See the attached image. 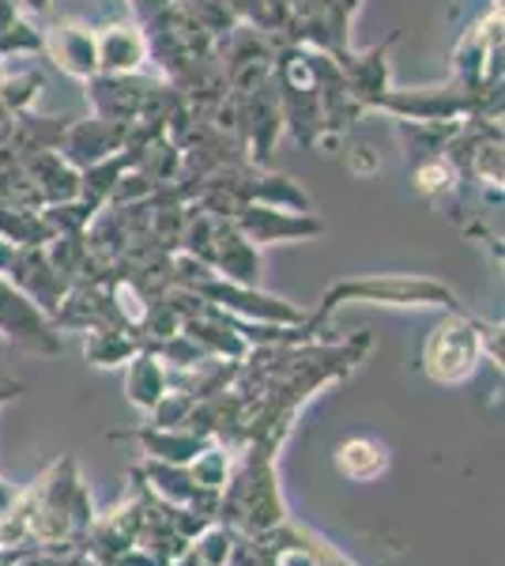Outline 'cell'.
I'll list each match as a JSON object with an SVG mask.
<instances>
[{
    "mask_svg": "<svg viewBox=\"0 0 505 566\" xmlns=\"http://www.w3.org/2000/svg\"><path fill=\"white\" fill-rule=\"evenodd\" d=\"M219 522L242 536H261L287 522L280 476H275V442L253 438L242 446V461L219 491Z\"/></svg>",
    "mask_w": 505,
    "mask_h": 566,
    "instance_id": "obj_1",
    "label": "cell"
},
{
    "mask_svg": "<svg viewBox=\"0 0 505 566\" xmlns=\"http://www.w3.org/2000/svg\"><path fill=\"white\" fill-rule=\"evenodd\" d=\"M344 303H381V306H445L456 310V295L438 280L427 276H358V280H339L328 287L325 303L317 314L306 317V328H317Z\"/></svg>",
    "mask_w": 505,
    "mask_h": 566,
    "instance_id": "obj_2",
    "label": "cell"
},
{
    "mask_svg": "<svg viewBox=\"0 0 505 566\" xmlns=\"http://www.w3.org/2000/svg\"><path fill=\"white\" fill-rule=\"evenodd\" d=\"M483 359V333L480 322L464 317L461 310H449V314L427 333L419 352V367L430 381L438 386H461L475 374Z\"/></svg>",
    "mask_w": 505,
    "mask_h": 566,
    "instance_id": "obj_3",
    "label": "cell"
},
{
    "mask_svg": "<svg viewBox=\"0 0 505 566\" xmlns=\"http://www.w3.org/2000/svg\"><path fill=\"white\" fill-rule=\"evenodd\" d=\"M192 295H200L204 303L219 306L223 314H238L250 317V322H264V325H306V314L298 306L283 303V298L261 295L256 287H242V283L223 280L219 272H208V276L189 283Z\"/></svg>",
    "mask_w": 505,
    "mask_h": 566,
    "instance_id": "obj_4",
    "label": "cell"
},
{
    "mask_svg": "<svg viewBox=\"0 0 505 566\" xmlns=\"http://www.w3.org/2000/svg\"><path fill=\"white\" fill-rule=\"evenodd\" d=\"M0 340L20 344L27 352L57 355L61 352V328L0 272Z\"/></svg>",
    "mask_w": 505,
    "mask_h": 566,
    "instance_id": "obj_5",
    "label": "cell"
},
{
    "mask_svg": "<svg viewBox=\"0 0 505 566\" xmlns=\"http://www.w3.org/2000/svg\"><path fill=\"white\" fill-rule=\"evenodd\" d=\"M4 276L12 280L34 306L45 310L50 317L57 314V306L64 303V295H69V287H72V283L50 264L42 245H15Z\"/></svg>",
    "mask_w": 505,
    "mask_h": 566,
    "instance_id": "obj_6",
    "label": "cell"
},
{
    "mask_svg": "<svg viewBox=\"0 0 505 566\" xmlns=\"http://www.w3.org/2000/svg\"><path fill=\"white\" fill-rule=\"evenodd\" d=\"M234 231L245 242L269 245V242H287V239H309L320 231V219H309L306 212H280V208H242L234 216Z\"/></svg>",
    "mask_w": 505,
    "mask_h": 566,
    "instance_id": "obj_7",
    "label": "cell"
},
{
    "mask_svg": "<svg viewBox=\"0 0 505 566\" xmlns=\"http://www.w3.org/2000/svg\"><path fill=\"white\" fill-rule=\"evenodd\" d=\"M20 170L34 186L42 205H64V200H76L80 193V175L72 170V163L64 159V155L39 148L20 163Z\"/></svg>",
    "mask_w": 505,
    "mask_h": 566,
    "instance_id": "obj_8",
    "label": "cell"
},
{
    "mask_svg": "<svg viewBox=\"0 0 505 566\" xmlns=\"http://www.w3.org/2000/svg\"><path fill=\"white\" fill-rule=\"evenodd\" d=\"M42 50H50V57L57 61L69 76L91 80L98 72V42H95V31L84 23L53 27L50 39H42Z\"/></svg>",
    "mask_w": 505,
    "mask_h": 566,
    "instance_id": "obj_9",
    "label": "cell"
},
{
    "mask_svg": "<svg viewBox=\"0 0 505 566\" xmlns=\"http://www.w3.org/2000/svg\"><path fill=\"white\" fill-rule=\"evenodd\" d=\"M125 129L117 122H106V117H91V122L76 125V129H64V159L80 163V167H95L103 163V155H114L122 148Z\"/></svg>",
    "mask_w": 505,
    "mask_h": 566,
    "instance_id": "obj_10",
    "label": "cell"
},
{
    "mask_svg": "<svg viewBox=\"0 0 505 566\" xmlns=\"http://www.w3.org/2000/svg\"><path fill=\"white\" fill-rule=\"evenodd\" d=\"M211 269H219V276L231 280V283H242V287H256V283H261V258H256L253 242H245L234 227L215 231Z\"/></svg>",
    "mask_w": 505,
    "mask_h": 566,
    "instance_id": "obj_11",
    "label": "cell"
},
{
    "mask_svg": "<svg viewBox=\"0 0 505 566\" xmlns=\"http://www.w3.org/2000/svg\"><path fill=\"white\" fill-rule=\"evenodd\" d=\"M133 438L148 450L151 461L167 464H189L211 446V438L189 431V427H140V431H133Z\"/></svg>",
    "mask_w": 505,
    "mask_h": 566,
    "instance_id": "obj_12",
    "label": "cell"
},
{
    "mask_svg": "<svg viewBox=\"0 0 505 566\" xmlns=\"http://www.w3.org/2000/svg\"><path fill=\"white\" fill-rule=\"evenodd\" d=\"M167 389H170V378H167V370H162L159 355L140 348V352L133 355V359H128L125 392H128V400H133L136 408L151 412V408L159 405L162 397H167Z\"/></svg>",
    "mask_w": 505,
    "mask_h": 566,
    "instance_id": "obj_13",
    "label": "cell"
},
{
    "mask_svg": "<svg viewBox=\"0 0 505 566\" xmlns=\"http://www.w3.org/2000/svg\"><path fill=\"white\" fill-rule=\"evenodd\" d=\"M336 469H339V476H347L355 483H370L389 469V450H385L378 438H362V434L347 438L336 450Z\"/></svg>",
    "mask_w": 505,
    "mask_h": 566,
    "instance_id": "obj_14",
    "label": "cell"
},
{
    "mask_svg": "<svg viewBox=\"0 0 505 566\" xmlns=\"http://www.w3.org/2000/svg\"><path fill=\"white\" fill-rule=\"evenodd\" d=\"M95 42H98V69H103L106 76L140 69L144 39L133 31V27H106L103 34H95Z\"/></svg>",
    "mask_w": 505,
    "mask_h": 566,
    "instance_id": "obj_15",
    "label": "cell"
},
{
    "mask_svg": "<svg viewBox=\"0 0 505 566\" xmlns=\"http://www.w3.org/2000/svg\"><path fill=\"white\" fill-rule=\"evenodd\" d=\"M140 352L136 336L128 328H117V325H103V328H87L84 336V359L91 367H122L133 355Z\"/></svg>",
    "mask_w": 505,
    "mask_h": 566,
    "instance_id": "obj_16",
    "label": "cell"
},
{
    "mask_svg": "<svg viewBox=\"0 0 505 566\" xmlns=\"http://www.w3.org/2000/svg\"><path fill=\"white\" fill-rule=\"evenodd\" d=\"M234 541H238L234 528L215 517V522L197 533V541L189 544V555L204 566H227V559H231V552H234Z\"/></svg>",
    "mask_w": 505,
    "mask_h": 566,
    "instance_id": "obj_17",
    "label": "cell"
},
{
    "mask_svg": "<svg viewBox=\"0 0 505 566\" xmlns=\"http://www.w3.org/2000/svg\"><path fill=\"white\" fill-rule=\"evenodd\" d=\"M39 91H42L39 72H15V76L0 80V103L12 109V114H23V109L39 98Z\"/></svg>",
    "mask_w": 505,
    "mask_h": 566,
    "instance_id": "obj_18",
    "label": "cell"
},
{
    "mask_svg": "<svg viewBox=\"0 0 505 566\" xmlns=\"http://www.w3.org/2000/svg\"><path fill=\"white\" fill-rule=\"evenodd\" d=\"M39 50H42V34L34 27L15 20L8 31H0V57H8V53H39Z\"/></svg>",
    "mask_w": 505,
    "mask_h": 566,
    "instance_id": "obj_19",
    "label": "cell"
},
{
    "mask_svg": "<svg viewBox=\"0 0 505 566\" xmlns=\"http://www.w3.org/2000/svg\"><path fill=\"white\" fill-rule=\"evenodd\" d=\"M261 189H264L261 197H264V200H272V205H291L295 212H309V197L302 193V189H298L291 178H269Z\"/></svg>",
    "mask_w": 505,
    "mask_h": 566,
    "instance_id": "obj_20",
    "label": "cell"
},
{
    "mask_svg": "<svg viewBox=\"0 0 505 566\" xmlns=\"http://www.w3.org/2000/svg\"><path fill=\"white\" fill-rule=\"evenodd\" d=\"M415 189H419V193H445V189H449V170H445V163L430 159L427 167H419V170H415Z\"/></svg>",
    "mask_w": 505,
    "mask_h": 566,
    "instance_id": "obj_21",
    "label": "cell"
},
{
    "mask_svg": "<svg viewBox=\"0 0 505 566\" xmlns=\"http://www.w3.org/2000/svg\"><path fill=\"white\" fill-rule=\"evenodd\" d=\"M15 495H20V491H15L12 483H8L4 476H0V514H4V510L12 506V502H15Z\"/></svg>",
    "mask_w": 505,
    "mask_h": 566,
    "instance_id": "obj_22",
    "label": "cell"
},
{
    "mask_svg": "<svg viewBox=\"0 0 505 566\" xmlns=\"http://www.w3.org/2000/svg\"><path fill=\"white\" fill-rule=\"evenodd\" d=\"M20 392H23L20 381H0V408H4L8 400H15V397H20Z\"/></svg>",
    "mask_w": 505,
    "mask_h": 566,
    "instance_id": "obj_23",
    "label": "cell"
},
{
    "mask_svg": "<svg viewBox=\"0 0 505 566\" xmlns=\"http://www.w3.org/2000/svg\"><path fill=\"white\" fill-rule=\"evenodd\" d=\"M15 552L20 547H0V566H15Z\"/></svg>",
    "mask_w": 505,
    "mask_h": 566,
    "instance_id": "obj_24",
    "label": "cell"
}]
</instances>
